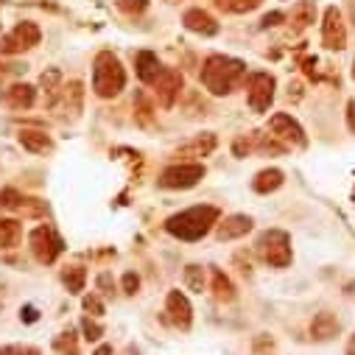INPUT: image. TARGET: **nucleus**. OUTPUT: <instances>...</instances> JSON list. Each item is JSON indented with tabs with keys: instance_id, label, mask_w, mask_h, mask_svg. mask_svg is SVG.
<instances>
[{
	"instance_id": "obj_1",
	"label": "nucleus",
	"mask_w": 355,
	"mask_h": 355,
	"mask_svg": "<svg viewBox=\"0 0 355 355\" xmlns=\"http://www.w3.org/2000/svg\"><path fill=\"white\" fill-rule=\"evenodd\" d=\"M218 221V207L213 205H202V207H191L180 216H173L168 218L165 230L176 238H182V241H199L210 232V227Z\"/></svg>"
},
{
	"instance_id": "obj_2",
	"label": "nucleus",
	"mask_w": 355,
	"mask_h": 355,
	"mask_svg": "<svg viewBox=\"0 0 355 355\" xmlns=\"http://www.w3.org/2000/svg\"><path fill=\"white\" fill-rule=\"evenodd\" d=\"M246 73V64L238 62V59H230V56H210L205 62V70H202V81L210 93L216 96H227L232 87L243 78Z\"/></svg>"
},
{
	"instance_id": "obj_3",
	"label": "nucleus",
	"mask_w": 355,
	"mask_h": 355,
	"mask_svg": "<svg viewBox=\"0 0 355 355\" xmlns=\"http://www.w3.org/2000/svg\"><path fill=\"white\" fill-rule=\"evenodd\" d=\"M123 84H126V73H123L121 62L110 51L98 53L96 67H93V90L101 98H112V96H118L123 90Z\"/></svg>"
},
{
	"instance_id": "obj_4",
	"label": "nucleus",
	"mask_w": 355,
	"mask_h": 355,
	"mask_svg": "<svg viewBox=\"0 0 355 355\" xmlns=\"http://www.w3.org/2000/svg\"><path fill=\"white\" fill-rule=\"evenodd\" d=\"M257 252L260 257L269 263V266H277V269H283V266L291 263V241L283 230H269L263 232L260 241H257Z\"/></svg>"
},
{
	"instance_id": "obj_5",
	"label": "nucleus",
	"mask_w": 355,
	"mask_h": 355,
	"mask_svg": "<svg viewBox=\"0 0 355 355\" xmlns=\"http://www.w3.org/2000/svg\"><path fill=\"white\" fill-rule=\"evenodd\" d=\"M205 176V165L199 162H185V165H173L159 176L162 188H193Z\"/></svg>"
},
{
	"instance_id": "obj_6",
	"label": "nucleus",
	"mask_w": 355,
	"mask_h": 355,
	"mask_svg": "<svg viewBox=\"0 0 355 355\" xmlns=\"http://www.w3.org/2000/svg\"><path fill=\"white\" fill-rule=\"evenodd\" d=\"M31 249H34L40 263H53L62 254L64 243H62V238L51 227H40V230L31 232Z\"/></svg>"
},
{
	"instance_id": "obj_7",
	"label": "nucleus",
	"mask_w": 355,
	"mask_h": 355,
	"mask_svg": "<svg viewBox=\"0 0 355 355\" xmlns=\"http://www.w3.org/2000/svg\"><path fill=\"white\" fill-rule=\"evenodd\" d=\"M272 98H275V78L269 73H254L249 78V107H252V112L269 110Z\"/></svg>"
},
{
	"instance_id": "obj_8",
	"label": "nucleus",
	"mask_w": 355,
	"mask_h": 355,
	"mask_svg": "<svg viewBox=\"0 0 355 355\" xmlns=\"http://www.w3.org/2000/svg\"><path fill=\"white\" fill-rule=\"evenodd\" d=\"M40 28L34 26V23H20L3 42H0V51L3 53H17V51H28V48H34L37 42H40Z\"/></svg>"
},
{
	"instance_id": "obj_9",
	"label": "nucleus",
	"mask_w": 355,
	"mask_h": 355,
	"mask_svg": "<svg viewBox=\"0 0 355 355\" xmlns=\"http://www.w3.org/2000/svg\"><path fill=\"white\" fill-rule=\"evenodd\" d=\"M322 37H324V45L330 51H341L347 45V31H344V23H341V15L338 9H327L324 12V26H322Z\"/></svg>"
},
{
	"instance_id": "obj_10",
	"label": "nucleus",
	"mask_w": 355,
	"mask_h": 355,
	"mask_svg": "<svg viewBox=\"0 0 355 355\" xmlns=\"http://www.w3.org/2000/svg\"><path fill=\"white\" fill-rule=\"evenodd\" d=\"M154 87H157V96H159V104L162 107H173V101H176V96H180V90H182V76L176 73V70H162L159 73V78L154 81Z\"/></svg>"
},
{
	"instance_id": "obj_11",
	"label": "nucleus",
	"mask_w": 355,
	"mask_h": 355,
	"mask_svg": "<svg viewBox=\"0 0 355 355\" xmlns=\"http://www.w3.org/2000/svg\"><path fill=\"white\" fill-rule=\"evenodd\" d=\"M269 126H272L275 137H283V140H288V143L305 146V135H302L300 123H297V121H291V115H286V112H277V115L269 121Z\"/></svg>"
},
{
	"instance_id": "obj_12",
	"label": "nucleus",
	"mask_w": 355,
	"mask_h": 355,
	"mask_svg": "<svg viewBox=\"0 0 355 355\" xmlns=\"http://www.w3.org/2000/svg\"><path fill=\"white\" fill-rule=\"evenodd\" d=\"M34 101H37V90L31 84H15L3 93V104L12 110H28L34 107Z\"/></svg>"
},
{
	"instance_id": "obj_13",
	"label": "nucleus",
	"mask_w": 355,
	"mask_h": 355,
	"mask_svg": "<svg viewBox=\"0 0 355 355\" xmlns=\"http://www.w3.org/2000/svg\"><path fill=\"white\" fill-rule=\"evenodd\" d=\"M182 23H185V28H191V31H196V34H205V37L218 34V23H216L207 12H202V9H191V12H185Z\"/></svg>"
},
{
	"instance_id": "obj_14",
	"label": "nucleus",
	"mask_w": 355,
	"mask_h": 355,
	"mask_svg": "<svg viewBox=\"0 0 355 355\" xmlns=\"http://www.w3.org/2000/svg\"><path fill=\"white\" fill-rule=\"evenodd\" d=\"M168 313L173 319V324H180V327H188L191 324V302L182 291H171L168 294Z\"/></svg>"
},
{
	"instance_id": "obj_15",
	"label": "nucleus",
	"mask_w": 355,
	"mask_h": 355,
	"mask_svg": "<svg viewBox=\"0 0 355 355\" xmlns=\"http://www.w3.org/2000/svg\"><path fill=\"white\" fill-rule=\"evenodd\" d=\"M162 70H165V67L159 64V59H157L151 51H143V53L137 56V76H140L146 84H154Z\"/></svg>"
},
{
	"instance_id": "obj_16",
	"label": "nucleus",
	"mask_w": 355,
	"mask_h": 355,
	"mask_svg": "<svg viewBox=\"0 0 355 355\" xmlns=\"http://www.w3.org/2000/svg\"><path fill=\"white\" fill-rule=\"evenodd\" d=\"M249 230H252V218H246V216H230V218L218 227V238H221V241H232V238L246 235Z\"/></svg>"
},
{
	"instance_id": "obj_17",
	"label": "nucleus",
	"mask_w": 355,
	"mask_h": 355,
	"mask_svg": "<svg viewBox=\"0 0 355 355\" xmlns=\"http://www.w3.org/2000/svg\"><path fill=\"white\" fill-rule=\"evenodd\" d=\"M311 333H313L316 341H327V338H333V336L338 333V322H336V316H333V313H319V316L313 319V324H311Z\"/></svg>"
},
{
	"instance_id": "obj_18",
	"label": "nucleus",
	"mask_w": 355,
	"mask_h": 355,
	"mask_svg": "<svg viewBox=\"0 0 355 355\" xmlns=\"http://www.w3.org/2000/svg\"><path fill=\"white\" fill-rule=\"evenodd\" d=\"M280 185H283V171H277V168L260 171V173H257V180L252 182V188H254L257 193H269V191H277Z\"/></svg>"
},
{
	"instance_id": "obj_19",
	"label": "nucleus",
	"mask_w": 355,
	"mask_h": 355,
	"mask_svg": "<svg viewBox=\"0 0 355 355\" xmlns=\"http://www.w3.org/2000/svg\"><path fill=\"white\" fill-rule=\"evenodd\" d=\"M20 143H23L28 151H34V154H45V151H51V137H48L45 132L23 129V132H20Z\"/></svg>"
},
{
	"instance_id": "obj_20",
	"label": "nucleus",
	"mask_w": 355,
	"mask_h": 355,
	"mask_svg": "<svg viewBox=\"0 0 355 355\" xmlns=\"http://www.w3.org/2000/svg\"><path fill=\"white\" fill-rule=\"evenodd\" d=\"M216 148V137L213 135H205V137H196L193 143H188L180 154H185V157H205V154H210Z\"/></svg>"
},
{
	"instance_id": "obj_21",
	"label": "nucleus",
	"mask_w": 355,
	"mask_h": 355,
	"mask_svg": "<svg viewBox=\"0 0 355 355\" xmlns=\"http://www.w3.org/2000/svg\"><path fill=\"white\" fill-rule=\"evenodd\" d=\"M313 17H316V6L311 3V0H302V3H297V6H294V12H291V20H294V26H297V28L311 26V23H313Z\"/></svg>"
},
{
	"instance_id": "obj_22",
	"label": "nucleus",
	"mask_w": 355,
	"mask_h": 355,
	"mask_svg": "<svg viewBox=\"0 0 355 355\" xmlns=\"http://www.w3.org/2000/svg\"><path fill=\"white\" fill-rule=\"evenodd\" d=\"M20 241V224L9 221V218H0V249H9Z\"/></svg>"
},
{
	"instance_id": "obj_23",
	"label": "nucleus",
	"mask_w": 355,
	"mask_h": 355,
	"mask_svg": "<svg viewBox=\"0 0 355 355\" xmlns=\"http://www.w3.org/2000/svg\"><path fill=\"white\" fill-rule=\"evenodd\" d=\"M62 280H64V286H67L70 294H78L84 288V269H78V266H70V269H64Z\"/></svg>"
},
{
	"instance_id": "obj_24",
	"label": "nucleus",
	"mask_w": 355,
	"mask_h": 355,
	"mask_svg": "<svg viewBox=\"0 0 355 355\" xmlns=\"http://www.w3.org/2000/svg\"><path fill=\"white\" fill-rule=\"evenodd\" d=\"M260 0H218V6H224L227 12H235V15H243V12H252Z\"/></svg>"
},
{
	"instance_id": "obj_25",
	"label": "nucleus",
	"mask_w": 355,
	"mask_h": 355,
	"mask_svg": "<svg viewBox=\"0 0 355 355\" xmlns=\"http://www.w3.org/2000/svg\"><path fill=\"white\" fill-rule=\"evenodd\" d=\"M185 283H188L193 291H202V288H205V275H202V266H188V269H185Z\"/></svg>"
},
{
	"instance_id": "obj_26",
	"label": "nucleus",
	"mask_w": 355,
	"mask_h": 355,
	"mask_svg": "<svg viewBox=\"0 0 355 355\" xmlns=\"http://www.w3.org/2000/svg\"><path fill=\"white\" fill-rule=\"evenodd\" d=\"M213 288H216V294L224 297V300L232 297V286H230V280H227L221 272H213Z\"/></svg>"
},
{
	"instance_id": "obj_27",
	"label": "nucleus",
	"mask_w": 355,
	"mask_h": 355,
	"mask_svg": "<svg viewBox=\"0 0 355 355\" xmlns=\"http://www.w3.org/2000/svg\"><path fill=\"white\" fill-rule=\"evenodd\" d=\"M81 327H84V336L90 338V341H96V338H101V336H104L101 324H96V322H90V319H84V322H81Z\"/></svg>"
},
{
	"instance_id": "obj_28",
	"label": "nucleus",
	"mask_w": 355,
	"mask_h": 355,
	"mask_svg": "<svg viewBox=\"0 0 355 355\" xmlns=\"http://www.w3.org/2000/svg\"><path fill=\"white\" fill-rule=\"evenodd\" d=\"M0 355H40V349L34 347H20V344H12V347H3Z\"/></svg>"
},
{
	"instance_id": "obj_29",
	"label": "nucleus",
	"mask_w": 355,
	"mask_h": 355,
	"mask_svg": "<svg viewBox=\"0 0 355 355\" xmlns=\"http://www.w3.org/2000/svg\"><path fill=\"white\" fill-rule=\"evenodd\" d=\"M146 6H148V0H121V9L129 12V15H137V12H143Z\"/></svg>"
},
{
	"instance_id": "obj_30",
	"label": "nucleus",
	"mask_w": 355,
	"mask_h": 355,
	"mask_svg": "<svg viewBox=\"0 0 355 355\" xmlns=\"http://www.w3.org/2000/svg\"><path fill=\"white\" fill-rule=\"evenodd\" d=\"M137 286H140V277H137L135 272H126V275H123V291H126V294H135Z\"/></svg>"
},
{
	"instance_id": "obj_31",
	"label": "nucleus",
	"mask_w": 355,
	"mask_h": 355,
	"mask_svg": "<svg viewBox=\"0 0 355 355\" xmlns=\"http://www.w3.org/2000/svg\"><path fill=\"white\" fill-rule=\"evenodd\" d=\"M84 308L93 311V316H101V313H104V302H101L98 297H87V300H84Z\"/></svg>"
},
{
	"instance_id": "obj_32",
	"label": "nucleus",
	"mask_w": 355,
	"mask_h": 355,
	"mask_svg": "<svg viewBox=\"0 0 355 355\" xmlns=\"http://www.w3.org/2000/svg\"><path fill=\"white\" fill-rule=\"evenodd\" d=\"M283 20H286L283 12H272V15H266V17H263L260 26H263V28H272V26H277V23H283Z\"/></svg>"
},
{
	"instance_id": "obj_33",
	"label": "nucleus",
	"mask_w": 355,
	"mask_h": 355,
	"mask_svg": "<svg viewBox=\"0 0 355 355\" xmlns=\"http://www.w3.org/2000/svg\"><path fill=\"white\" fill-rule=\"evenodd\" d=\"M347 123L355 132V101H349V107H347Z\"/></svg>"
},
{
	"instance_id": "obj_34",
	"label": "nucleus",
	"mask_w": 355,
	"mask_h": 355,
	"mask_svg": "<svg viewBox=\"0 0 355 355\" xmlns=\"http://www.w3.org/2000/svg\"><path fill=\"white\" fill-rule=\"evenodd\" d=\"M37 316H40V313H37V308H31V305H28V308H23V319H26V322H37Z\"/></svg>"
},
{
	"instance_id": "obj_35",
	"label": "nucleus",
	"mask_w": 355,
	"mask_h": 355,
	"mask_svg": "<svg viewBox=\"0 0 355 355\" xmlns=\"http://www.w3.org/2000/svg\"><path fill=\"white\" fill-rule=\"evenodd\" d=\"M96 355H112V347H110V344H104V347H98V349H96Z\"/></svg>"
},
{
	"instance_id": "obj_36",
	"label": "nucleus",
	"mask_w": 355,
	"mask_h": 355,
	"mask_svg": "<svg viewBox=\"0 0 355 355\" xmlns=\"http://www.w3.org/2000/svg\"><path fill=\"white\" fill-rule=\"evenodd\" d=\"M347 355H355V336H352L349 344H347Z\"/></svg>"
},
{
	"instance_id": "obj_37",
	"label": "nucleus",
	"mask_w": 355,
	"mask_h": 355,
	"mask_svg": "<svg viewBox=\"0 0 355 355\" xmlns=\"http://www.w3.org/2000/svg\"><path fill=\"white\" fill-rule=\"evenodd\" d=\"M352 76H355V64H352Z\"/></svg>"
},
{
	"instance_id": "obj_38",
	"label": "nucleus",
	"mask_w": 355,
	"mask_h": 355,
	"mask_svg": "<svg viewBox=\"0 0 355 355\" xmlns=\"http://www.w3.org/2000/svg\"><path fill=\"white\" fill-rule=\"evenodd\" d=\"M0 305H3V302H0Z\"/></svg>"
}]
</instances>
